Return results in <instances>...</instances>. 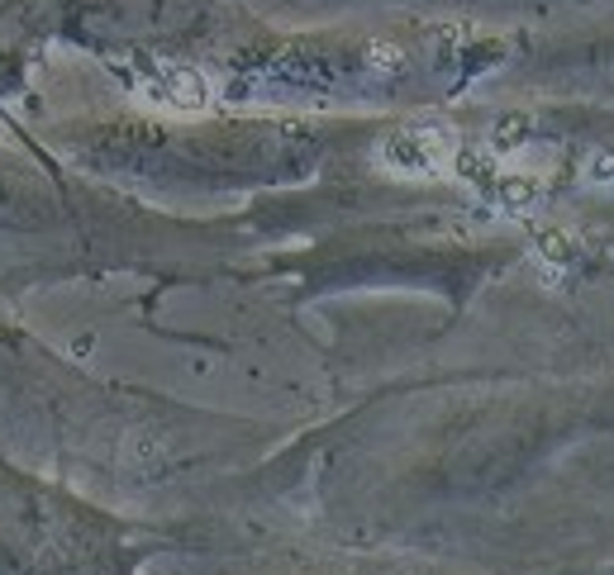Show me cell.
<instances>
[{"label":"cell","instance_id":"cell-5","mask_svg":"<svg viewBox=\"0 0 614 575\" xmlns=\"http://www.w3.org/2000/svg\"><path fill=\"white\" fill-rule=\"evenodd\" d=\"M529 129H533L529 119H506V124H500V129H496V148H500V153L519 148V143H524V134H529Z\"/></svg>","mask_w":614,"mask_h":575},{"label":"cell","instance_id":"cell-2","mask_svg":"<svg viewBox=\"0 0 614 575\" xmlns=\"http://www.w3.org/2000/svg\"><path fill=\"white\" fill-rule=\"evenodd\" d=\"M163 95L171 105L181 109H205V101H210V86H205V76L191 72V67H167L163 72Z\"/></svg>","mask_w":614,"mask_h":575},{"label":"cell","instance_id":"cell-6","mask_svg":"<svg viewBox=\"0 0 614 575\" xmlns=\"http://www.w3.org/2000/svg\"><path fill=\"white\" fill-rule=\"evenodd\" d=\"M372 67H386V72H396L400 67V53H396V48H372Z\"/></svg>","mask_w":614,"mask_h":575},{"label":"cell","instance_id":"cell-4","mask_svg":"<svg viewBox=\"0 0 614 575\" xmlns=\"http://www.w3.org/2000/svg\"><path fill=\"white\" fill-rule=\"evenodd\" d=\"M586 181L614 186V148H595V153L586 157Z\"/></svg>","mask_w":614,"mask_h":575},{"label":"cell","instance_id":"cell-1","mask_svg":"<svg viewBox=\"0 0 614 575\" xmlns=\"http://www.w3.org/2000/svg\"><path fill=\"white\" fill-rule=\"evenodd\" d=\"M458 153V143L444 124H415V129H400L382 143V167L405 171V177H429V171H444Z\"/></svg>","mask_w":614,"mask_h":575},{"label":"cell","instance_id":"cell-3","mask_svg":"<svg viewBox=\"0 0 614 575\" xmlns=\"http://www.w3.org/2000/svg\"><path fill=\"white\" fill-rule=\"evenodd\" d=\"M539 258L553 262V266H566V262L576 258V243H572L566 233H543V238H539Z\"/></svg>","mask_w":614,"mask_h":575}]
</instances>
